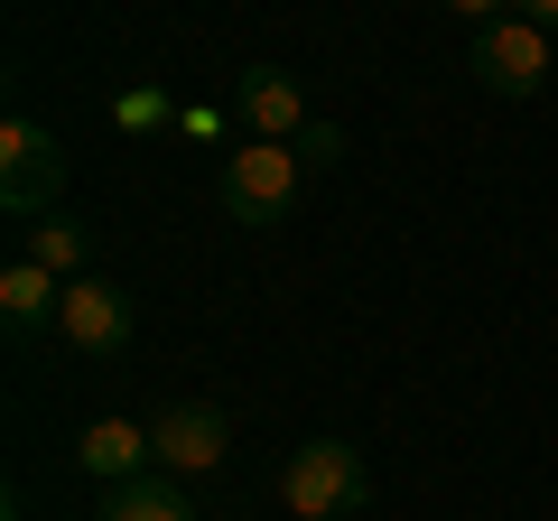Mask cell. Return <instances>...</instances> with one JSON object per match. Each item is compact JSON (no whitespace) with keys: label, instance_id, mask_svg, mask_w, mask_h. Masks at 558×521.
<instances>
[{"label":"cell","instance_id":"cell-11","mask_svg":"<svg viewBox=\"0 0 558 521\" xmlns=\"http://www.w3.org/2000/svg\"><path fill=\"white\" fill-rule=\"evenodd\" d=\"M28 260L47 280H94V233L75 215H47V223H28Z\"/></svg>","mask_w":558,"mask_h":521},{"label":"cell","instance_id":"cell-1","mask_svg":"<svg viewBox=\"0 0 558 521\" xmlns=\"http://www.w3.org/2000/svg\"><path fill=\"white\" fill-rule=\"evenodd\" d=\"M363 494H373V475H363V457L344 438H307L299 457L279 465V502H289V521H354Z\"/></svg>","mask_w":558,"mask_h":521},{"label":"cell","instance_id":"cell-10","mask_svg":"<svg viewBox=\"0 0 558 521\" xmlns=\"http://www.w3.org/2000/svg\"><path fill=\"white\" fill-rule=\"evenodd\" d=\"M94 521H196V502H186L178 475H140V484H112L94 502Z\"/></svg>","mask_w":558,"mask_h":521},{"label":"cell","instance_id":"cell-2","mask_svg":"<svg viewBox=\"0 0 558 521\" xmlns=\"http://www.w3.org/2000/svg\"><path fill=\"white\" fill-rule=\"evenodd\" d=\"M299 186H307L299 149H289V141H252V149H233V159H223V215L252 223V233H270V223H289Z\"/></svg>","mask_w":558,"mask_h":521},{"label":"cell","instance_id":"cell-13","mask_svg":"<svg viewBox=\"0 0 558 521\" xmlns=\"http://www.w3.org/2000/svg\"><path fill=\"white\" fill-rule=\"evenodd\" d=\"M289 149H299V168L317 178V168H336V159H344V131H336V121H307V131H299Z\"/></svg>","mask_w":558,"mask_h":521},{"label":"cell","instance_id":"cell-14","mask_svg":"<svg viewBox=\"0 0 558 521\" xmlns=\"http://www.w3.org/2000/svg\"><path fill=\"white\" fill-rule=\"evenodd\" d=\"M521 20H531L539 38H549V28H558V0H539V10H521Z\"/></svg>","mask_w":558,"mask_h":521},{"label":"cell","instance_id":"cell-5","mask_svg":"<svg viewBox=\"0 0 558 521\" xmlns=\"http://www.w3.org/2000/svg\"><path fill=\"white\" fill-rule=\"evenodd\" d=\"M149 447H159V465L168 475H215L223 465V447H233V420H223L215 401H168L159 420H149Z\"/></svg>","mask_w":558,"mask_h":521},{"label":"cell","instance_id":"cell-7","mask_svg":"<svg viewBox=\"0 0 558 521\" xmlns=\"http://www.w3.org/2000/svg\"><path fill=\"white\" fill-rule=\"evenodd\" d=\"M233 121L252 131V141H299L317 112H307L299 75H279V65H242V84H233Z\"/></svg>","mask_w":558,"mask_h":521},{"label":"cell","instance_id":"cell-4","mask_svg":"<svg viewBox=\"0 0 558 521\" xmlns=\"http://www.w3.org/2000/svg\"><path fill=\"white\" fill-rule=\"evenodd\" d=\"M475 75L494 84L502 102H531L539 84H549V38H539L521 10H494V20H475Z\"/></svg>","mask_w":558,"mask_h":521},{"label":"cell","instance_id":"cell-12","mask_svg":"<svg viewBox=\"0 0 558 521\" xmlns=\"http://www.w3.org/2000/svg\"><path fill=\"white\" fill-rule=\"evenodd\" d=\"M112 121H121V131H131V141H140V131H168V121H186V112H178V102L159 94V84H131V94L112 102Z\"/></svg>","mask_w":558,"mask_h":521},{"label":"cell","instance_id":"cell-8","mask_svg":"<svg viewBox=\"0 0 558 521\" xmlns=\"http://www.w3.org/2000/svg\"><path fill=\"white\" fill-rule=\"evenodd\" d=\"M75 465L102 484V494H112V484H140L149 465H159V447H149V420H94V428L75 438Z\"/></svg>","mask_w":558,"mask_h":521},{"label":"cell","instance_id":"cell-3","mask_svg":"<svg viewBox=\"0 0 558 521\" xmlns=\"http://www.w3.org/2000/svg\"><path fill=\"white\" fill-rule=\"evenodd\" d=\"M57 196H65V141L47 131V121L10 112V121H0V205L47 223V215H57Z\"/></svg>","mask_w":558,"mask_h":521},{"label":"cell","instance_id":"cell-6","mask_svg":"<svg viewBox=\"0 0 558 521\" xmlns=\"http://www.w3.org/2000/svg\"><path fill=\"white\" fill-rule=\"evenodd\" d=\"M57 336L75 344V354H94V363L131 354V289H112V280H65Z\"/></svg>","mask_w":558,"mask_h":521},{"label":"cell","instance_id":"cell-15","mask_svg":"<svg viewBox=\"0 0 558 521\" xmlns=\"http://www.w3.org/2000/svg\"><path fill=\"white\" fill-rule=\"evenodd\" d=\"M10 521H20V502H10Z\"/></svg>","mask_w":558,"mask_h":521},{"label":"cell","instance_id":"cell-9","mask_svg":"<svg viewBox=\"0 0 558 521\" xmlns=\"http://www.w3.org/2000/svg\"><path fill=\"white\" fill-rule=\"evenodd\" d=\"M57 307H65V280H47L38 260H10L0 270V326H10V344H28Z\"/></svg>","mask_w":558,"mask_h":521}]
</instances>
